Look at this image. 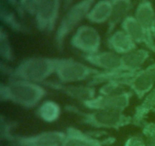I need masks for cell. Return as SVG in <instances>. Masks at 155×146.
<instances>
[{
  "label": "cell",
  "mask_w": 155,
  "mask_h": 146,
  "mask_svg": "<svg viewBox=\"0 0 155 146\" xmlns=\"http://www.w3.org/2000/svg\"><path fill=\"white\" fill-rule=\"evenodd\" d=\"M58 60L57 57L32 56L23 59L15 68L1 61L0 71L8 79H20L42 85L55 74Z\"/></svg>",
  "instance_id": "cell-1"
},
{
  "label": "cell",
  "mask_w": 155,
  "mask_h": 146,
  "mask_svg": "<svg viewBox=\"0 0 155 146\" xmlns=\"http://www.w3.org/2000/svg\"><path fill=\"white\" fill-rule=\"evenodd\" d=\"M47 94L48 90L41 84L13 78L0 84V100L25 109L38 106Z\"/></svg>",
  "instance_id": "cell-2"
},
{
  "label": "cell",
  "mask_w": 155,
  "mask_h": 146,
  "mask_svg": "<svg viewBox=\"0 0 155 146\" xmlns=\"http://www.w3.org/2000/svg\"><path fill=\"white\" fill-rule=\"evenodd\" d=\"M65 109L75 115L81 123L97 129L119 130L132 125V116L124 112L104 109L83 110L74 105H67Z\"/></svg>",
  "instance_id": "cell-3"
},
{
  "label": "cell",
  "mask_w": 155,
  "mask_h": 146,
  "mask_svg": "<svg viewBox=\"0 0 155 146\" xmlns=\"http://www.w3.org/2000/svg\"><path fill=\"white\" fill-rule=\"evenodd\" d=\"M1 138L13 146H61L65 132L62 131H45L33 135H16L13 132L15 123L3 115L0 119Z\"/></svg>",
  "instance_id": "cell-4"
},
{
  "label": "cell",
  "mask_w": 155,
  "mask_h": 146,
  "mask_svg": "<svg viewBox=\"0 0 155 146\" xmlns=\"http://www.w3.org/2000/svg\"><path fill=\"white\" fill-rule=\"evenodd\" d=\"M97 1L80 0L67 9L54 32V45L56 50L59 52L64 50L67 37L80 27L83 20L86 19L91 8Z\"/></svg>",
  "instance_id": "cell-5"
},
{
  "label": "cell",
  "mask_w": 155,
  "mask_h": 146,
  "mask_svg": "<svg viewBox=\"0 0 155 146\" xmlns=\"http://www.w3.org/2000/svg\"><path fill=\"white\" fill-rule=\"evenodd\" d=\"M101 71L73 58H58L54 75L61 83L77 84L91 80Z\"/></svg>",
  "instance_id": "cell-6"
},
{
  "label": "cell",
  "mask_w": 155,
  "mask_h": 146,
  "mask_svg": "<svg viewBox=\"0 0 155 146\" xmlns=\"http://www.w3.org/2000/svg\"><path fill=\"white\" fill-rule=\"evenodd\" d=\"M71 45L83 55L93 54L100 51L101 36L95 27L83 24L76 29L71 38Z\"/></svg>",
  "instance_id": "cell-7"
},
{
  "label": "cell",
  "mask_w": 155,
  "mask_h": 146,
  "mask_svg": "<svg viewBox=\"0 0 155 146\" xmlns=\"http://www.w3.org/2000/svg\"><path fill=\"white\" fill-rule=\"evenodd\" d=\"M61 7V0H41L35 15L36 27L39 31L47 33L55 32Z\"/></svg>",
  "instance_id": "cell-8"
},
{
  "label": "cell",
  "mask_w": 155,
  "mask_h": 146,
  "mask_svg": "<svg viewBox=\"0 0 155 146\" xmlns=\"http://www.w3.org/2000/svg\"><path fill=\"white\" fill-rule=\"evenodd\" d=\"M119 82V81H118ZM139 100L155 87V62L135 72L131 77L120 81Z\"/></svg>",
  "instance_id": "cell-9"
},
{
  "label": "cell",
  "mask_w": 155,
  "mask_h": 146,
  "mask_svg": "<svg viewBox=\"0 0 155 146\" xmlns=\"http://www.w3.org/2000/svg\"><path fill=\"white\" fill-rule=\"evenodd\" d=\"M133 94L131 91L116 95H101L97 94L91 100L82 103L88 109H104V110L124 112L129 107Z\"/></svg>",
  "instance_id": "cell-10"
},
{
  "label": "cell",
  "mask_w": 155,
  "mask_h": 146,
  "mask_svg": "<svg viewBox=\"0 0 155 146\" xmlns=\"http://www.w3.org/2000/svg\"><path fill=\"white\" fill-rule=\"evenodd\" d=\"M43 86L46 88L56 91L73 100L83 103L85 101L91 100L97 95L95 87L86 85H76V84H63L54 81L48 80L43 84Z\"/></svg>",
  "instance_id": "cell-11"
},
{
  "label": "cell",
  "mask_w": 155,
  "mask_h": 146,
  "mask_svg": "<svg viewBox=\"0 0 155 146\" xmlns=\"http://www.w3.org/2000/svg\"><path fill=\"white\" fill-rule=\"evenodd\" d=\"M83 59L89 65L101 71H119L121 65V56L111 50L83 55Z\"/></svg>",
  "instance_id": "cell-12"
},
{
  "label": "cell",
  "mask_w": 155,
  "mask_h": 146,
  "mask_svg": "<svg viewBox=\"0 0 155 146\" xmlns=\"http://www.w3.org/2000/svg\"><path fill=\"white\" fill-rule=\"evenodd\" d=\"M120 27L137 45H145L146 49L155 54V41L150 39L134 15H129L120 24Z\"/></svg>",
  "instance_id": "cell-13"
},
{
  "label": "cell",
  "mask_w": 155,
  "mask_h": 146,
  "mask_svg": "<svg viewBox=\"0 0 155 146\" xmlns=\"http://www.w3.org/2000/svg\"><path fill=\"white\" fill-rule=\"evenodd\" d=\"M151 52L148 49L137 48L121 56V65L119 71L136 72L144 68L149 59Z\"/></svg>",
  "instance_id": "cell-14"
},
{
  "label": "cell",
  "mask_w": 155,
  "mask_h": 146,
  "mask_svg": "<svg viewBox=\"0 0 155 146\" xmlns=\"http://www.w3.org/2000/svg\"><path fill=\"white\" fill-rule=\"evenodd\" d=\"M61 146H104V142L80 129L69 126Z\"/></svg>",
  "instance_id": "cell-15"
},
{
  "label": "cell",
  "mask_w": 155,
  "mask_h": 146,
  "mask_svg": "<svg viewBox=\"0 0 155 146\" xmlns=\"http://www.w3.org/2000/svg\"><path fill=\"white\" fill-rule=\"evenodd\" d=\"M107 44L110 50L123 56L138 48V45L122 29L115 30L107 36Z\"/></svg>",
  "instance_id": "cell-16"
},
{
  "label": "cell",
  "mask_w": 155,
  "mask_h": 146,
  "mask_svg": "<svg viewBox=\"0 0 155 146\" xmlns=\"http://www.w3.org/2000/svg\"><path fill=\"white\" fill-rule=\"evenodd\" d=\"M140 100L131 115L132 125L139 127L146 122L147 116L155 110V87Z\"/></svg>",
  "instance_id": "cell-17"
},
{
  "label": "cell",
  "mask_w": 155,
  "mask_h": 146,
  "mask_svg": "<svg viewBox=\"0 0 155 146\" xmlns=\"http://www.w3.org/2000/svg\"><path fill=\"white\" fill-rule=\"evenodd\" d=\"M113 9L110 20L107 22V36L117 30V27L120 25L123 21L128 17L133 4L131 0H111Z\"/></svg>",
  "instance_id": "cell-18"
},
{
  "label": "cell",
  "mask_w": 155,
  "mask_h": 146,
  "mask_svg": "<svg viewBox=\"0 0 155 146\" xmlns=\"http://www.w3.org/2000/svg\"><path fill=\"white\" fill-rule=\"evenodd\" d=\"M134 16L150 39L155 41L151 33V26L155 18V10L152 2L150 0H142L136 7Z\"/></svg>",
  "instance_id": "cell-19"
},
{
  "label": "cell",
  "mask_w": 155,
  "mask_h": 146,
  "mask_svg": "<svg viewBox=\"0 0 155 146\" xmlns=\"http://www.w3.org/2000/svg\"><path fill=\"white\" fill-rule=\"evenodd\" d=\"M111 0H98L91 8L86 20L92 24H101L108 22L112 14Z\"/></svg>",
  "instance_id": "cell-20"
},
{
  "label": "cell",
  "mask_w": 155,
  "mask_h": 146,
  "mask_svg": "<svg viewBox=\"0 0 155 146\" xmlns=\"http://www.w3.org/2000/svg\"><path fill=\"white\" fill-rule=\"evenodd\" d=\"M18 14L12 9L6 5L2 2H0V19L1 21L13 31L24 34H28L30 30L23 24L20 19Z\"/></svg>",
  "instance_id": "cell-21"
},
{
  "label": "cell",
  "mask_w": 155,
  "mask_h": 146,
  "mask_svg": "<svg viewBox=\"0 0 155 146\" xmlns=\"http://www.w3.org/2000/svg\"><path fill=\"white\" fill-rule=\"evenodd\" d=\"M62 113L61 106L54 100H47L42 101L36 111V115L42 122L54 123L59 120Z\"/></svg>",
  "instance_id": "cell-22"
},
{
  "label": "cell",
  "mask_w": 155,
  "mask_h": 146,
  "mask_svg": "<svg viewBox=\"0 0 155 146\" xmlns=\"http://www.w3.org/2000/svg\"><path fill=\"white\" fill-rule=\"evenodd\" d=\"M0 56L2 61L6 63L12 62L15 58L10 38L2 26L0 28Z\"/></svg>",
  "instance_id": "cell-23"
},
{
  "label": "cell",
  "mask_w": 155,
  "mask_h": 146,
  "mask_svg": "<svg viewBox=\"0 0 155 146\" xmlns=\"http://www.w3.org/2000/svg\"><path fill=\"white\" fill-rule=\"evenodd\" d=\"M127 91H128L127 87L121 82L118 81H109L101 85L98 94L101 95H116Z\"/></svg>",
  "instance_id": "cell-24"
},
{
  "label": "cell",
  "mask_w": 155,
  "mask_h": 146,
  "mask_svg": "<svg viewBox=\"0 0 155 146\" xmlns=\"http://www.w3.org/2000/svg\"><path fill=\"white\" fill-rule=\"evenodd\" d=\"M41 0H19L20 5L24 14L34 16L37 13Z\"/></svg>",
  "instance_id": "cell-25"
},
{
  "label": "cell",
  "mask_w": 155,
  "mask_h": 146,
  "mask_svg": "<svg viewBox=\"0 0 155 146\" xmlns=\"http://www.w3.org/2000/svg\"><path fill=\"white\" fill-rule=\"evenodd\" d=\"M124 146H146L145 137L139 135H131L127 138Z\"/></svg>",
  "instance_id": "cell-26"
},
{
  "label": "cell",
  "mask_w": 155,
  "mask_h": 146,
  "mask_svg": "<svg viewBox=\"0 0 155 146\" xmlns=\"http://www.w3.org/2000/svg\"><path fill=\"white\" fill-rule=\"evenodd\" d=\"M0 2L4 3L6 5L13 9L21 18H22L24 15H25L20 5L19 0H0Z\"/></svg>",
  "instance_id": "cell-27"
},
{
  "label": "cell",
  "mask_w": 155,
  "mask_h": 146,
  "mask_svg": "<svg viewBox=\"0 0 155 146\" xmlns=\"http://www.w3.org/2000/svg\"><path fill=\"white\" fill-rule=\"evenodd\" d=\"M74 0H63V6L64 9V10H67L70 6L72 5V3L74 2Z\"/></svg>",
  "instance_id": "cell-28"
},
{
  "label": "cell",
  "mask_w": 155,
  "mask_h": 146,
  "mask_svg": "<svg viewBox=\"0 0 155 146\" xmlns=\"http://www.w3.org/2000/svg\"><path fill=\"white\" fill-rule=\"evenodd\" d=\"M147 123L155 134V122H147Z\"/></svg>",
  "instance_id": "cell-29"
},
{
  "label": "cell",
  "mask_w": 155,
  "mask_h": 146,
  "mask_svg": "<svg viewBox=\"0 0 155 146\" xmlns=\"http://www.w3.org/2000/svg\"><path fill=\"white\" fill-rule=\"evenodd\" d=\"M151 33H152L153 37L155 40V18L154 19V21L152 23V26H151Z\"/></svg>",
  "instance_id": "cell-30"
},
{
  "label": "cell",
  "mask_w": 155,
  "mask_h": 146,
  "mask_svg": "<svg viewBox=\"0 0 155 146\" xmlns=\"http://www.w3.org/2000/svg\"><path fill=\"white\" fill-rule=\"evenodd\" d=\"M154 113V114H155V110H154V113Z\"/></svg>",
  "instance_id": "cell-31"
}]
</instances>
